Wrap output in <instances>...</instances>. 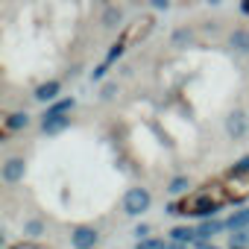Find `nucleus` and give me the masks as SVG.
<instances>
[{"mask_svg": "<svg viewBox=\"0 0 249 249\" xmlns=\"http://www.w3.org/2000/svg\"><path fill=\"white\" fill-rule=\"evenodd\" d=\"M226 199H229V196H211V191H202V194L188 196L182 205H170L167 211H170V214H196V217H208V214H214Z\"/></svg>", "mask_w": 249, "mask_h": 249, "instance_id": "f257e3e1", "label": "nucleus"}, {"mask_svg": "<svg viewBox=\"0 0 249 249\" xmlns=\"http://www.w3.org/2000/svg\"><path fill=\"white\" fill-rule=\"evenodd\" d=\"M147 234H150V226H144V223H141V226L135 229V237H138V240H144Z\"/></svg>", "mask_w": 249, "mask_h": 249, "instance_id": "5701e85b", "label": "nucleus"}, {"mask_svg": "<svg viewBox=\"0 0 249 249\" xmlns=\"http://www.w3.org/2000/svg\"><path fill=\"white\" fill-rule=\"evenodd\" d=\"M138 249H167L164 240H138Z\"/></svg>", "mask_w": 249, "mask_h": 249, "instance_id": "6ab92c4d", "label": "nucleus"}, {"mask_svg": "<svg viewBox=\"0 0 249 249\" xmlns=\"http://www.w3.org/2000/svg\"><path fill=\"white\" fill-rule=\"evenodd\" d=\"M114 91H117V85H114V82H108V85H103L100 97H103V100H111V97H114Z\"/></svg>", "mask_w": 249, "mask_h": 249, "instance_id": "412c9836", "label": "nucleus"}, {"mask_svg": "<svg viewBox=\"0 0 249 249\" xmlns=\"http://www.w3.org/2000/svg\"><path fill=\"white\" fill-rule=\"evenodd\" d=\"M229 44L237 50V53H249V30H234L229 36Z\"/></svg>", "mask_w": 249, "mask_h": 249, "instance_id": "1a4fd4ad", "label": "nucleus"}, {"mask_svg": "<svg viewBox=\"0 0 249 249\" xmlns=\"http://www.w3.org/2000/svg\"><path fill=\"white\" fill-rule=\"evenodd\" d=\"M170 237H173V240H179V243H191V240H196V229H188V226H176V229L170 231Z\"/></svg>", "mask_w": 249, "mask_h": 249, "instance_id": "f8f14e48", "label": "nucleus"}, {"mask_svg": "<svg viewBox=\"0 0 249 249\" xmlns=\"http://www.w3.org/2000/svg\"><path fill=\"white\" fill-rule=\"evenodd\" d=\"M226 132H229L231 138H240V135L246 132V117H243V111L229 114V120H226Z\"/></svg>", "mask_w": 249, "mask_h": 249, "instance_id": "0eeeda50", "label": "nucleus"}, {"mask_svg": "<svg viewBox=\"0 0 249 249\" xmlns=\"http://www.w3.org/2000/svg\"><path fill=\"white\" fill-rule=\"evenodd\" d=\"M73 106H76V100H73V97H65V100H59V103H53V106H50L47 111H56V114H68V111H71Z\"/></svg>", "mask_w": 249, "mask_h": 249, "instance_id": "2eb2a0df", "label": "nucleus"}, {"mask_svg": "<svg viewBox=\"0 0 249 249\" xmlns=\"http://www.w3.org/2000/svg\"><path fill=\"white\" fill-rule=\"evenodd\" d=\"M231 173H249V156H243V159L231 167Z\"/></svg>", "mask_w": 249, "mask_h": 249, "instance_id": "aec40b11", "label": "nucleus"}, {"mask_svg": "<svg viewBox=\"0 0 249 249\" xmlns=\"http://www.w3.org/2000/svg\"><path fill=\"white\" fill-rule=\"evenodd\" d=\"M30 123V114L27 111H15V114H9V120H6V129H24Z\"/></svg>", "mask_w": 249, "mask_h": 249, "instance_id": "ddd939ff", "label": "nucleus"}, {"mask_svg": "<svg viewBox=\"0 0 249 249\" xmlns=\"http://www.w3.org/2000/svg\"><path fill=\"white\" fill-rule=\"evenodd\" d=\"M123 50H126V44H123V41L111 44V50H108V62H117V59L123 56Z\"/></svg>", "mask_w": 249, "mask_h": 249, "instance_id": "f3484780", "label": "nucleus"}, {"mask_svg": "<svg viewBox=\"0 0 249 249\" xmlns=\"http://www.w3.org/2000/svg\"><path fill=\"white\" fill-rule=\"evenodd\" d=\"M15 249H41V246H36V243H21V246H15Z\"/></svg>", "mask_w": 249, "mask_h": 249, "instance_id": "bb28decb", "label": "nucleus"}, {"mask_svg": "<svg viewBox=\"0 0 249 249\" xmlns=\"http://www.w3.org/2000/svg\"><path fill=\"white\" fill-rule=\"evenodd\" d=\"M27 231H30V234H38V231H41V223H38V220L27 223Z\"/></svg>", "mask_w": 249, "mask_h": 249, "instance_id": "b1692460", "label": "nucleus"}, {"mask_svg": "<svg viewBox=\"0 0 249 249\" xmlns=\"http://www.w3.org/2000/svg\"><path fill=\"white\" fill-rule=\"evenodd\" d=\"M167 191H170V194H185V191H188V179H185V176H176Z\"/></svg>", "mask_w": 249, "mask_h": 249, "instance_id": "dca6fc26", "label": "nucleus"}, {"mask_svg": "<svg viewBox=\"0 0 249 249\" xmlns=\"http://www.w3.org/2000/svg\"><path fill=\"white\" fill-rule=\"evenodd\" d=\"M173 41H176V44H185V41H191V33H188V30H179V33L173 36Z\"/></svg>", "mask_w": 249, "mask_h": 249, "instance_id": "4be33fe9", "label": "nucleus"}, {"mask_svg": "<svg viewBox=\"0 0 249 249\" xmlns=\"http://www.w3.org/2000/svg\"><path fill=\"white\" fill-rule=\"evenodd\" d=\"M167 249H185V246H182V243H179V240H176V246H167Z\"/></svg>", "mask_w": 249, "mask_h": 249, "instance_id": "c756f323", "label": "nucleus"}, {"mask_svg": "<svg viewBox=\"0 0 249 249\" xmlns=\"http://www.w3.org/2000/svg\"><path fill=\"white\" fill-rule=\"evenodd\" d=\"M220 229H223V223H217V220H211V223H202V226L196 229V240H208V237H214Z\"/></svg>", "mask_w": 249, "mask_h": 249, "instance_id": "9b49d317", "label": "nucleus"}, {"mask_svg": "<svg viewBox=\"0 0 249 249\" xmlns=\"http://www.w3.org/2000/svg\"><path fill=\"white\" fill-rule=\"evenodd\" d=\"M103 73H106V65H100V68H94V71H91V79H103Z\"/></svg>", "mask_w": 249, "mask_h": 249, "instance_id": "a878e982", "label": "nucleus"}, {"mask_svg": "<svg viewBox=\"0 0 249 249\" xmlns=\"http://www.w3.org/2000/svg\"><path fill=\"white\" fill-rule=\"evenodd\" d=\"M59 88H62V85H59L56 79H50V82H44V85H38V88H36V100H38V103H47V100H56V94H59Z\"/></svg>", "mask_w": 249, "mask_h": 249, "instance_id": "6e6552de", "label": "nucleus"}, {"mask_svg": "<svg viewBox=\"0 0 249 249\" xmlns=\"http://www.w3.org/2000/svg\"><path fill=\"white\" fill-rule=\"evenodd\" d=\"M24 170H27V167H24V159H9V161L3 164V179H6L9 185H12V182H21V179H24Z\"/></svg>", "mask_w": 249, "mask_h": 249, "instance_id": "423d86ee", "label": "nucleus"}, {"mask_svg": "<svg viewBox=\"0 0 249 249\" xmlns=\"http://www.w3.org/2000/svg\"><path fill=\"white\" fill-rule=\"evenodd\" d=\"M246 240H249V231H246V229H237V231L231 234V246H243Z\"/></svg>", "mask_w": 249, "mask_h": 249, "instance_id": "a211bd4d", "label": "nucleus"}, {"mask_svg": "<svg viewBox=\"0 0 249 249\" xmlns=\"http://www.w3.org/2000/svg\"><path fill=\"white\" fill-rule=\"evenodd\" d=\"M243 12H246V15H249V0H243Z\"/></svg>", "mask_w": 249, "mask_h": 249, "instance_id": "c85d7f7f", "label": "nucleus"}, {"mask_svg": "<svg viewBox=\"0 0 249 249\" xmlns=\"http://www.w3.org/2000/svg\"><path fill=\"white\" fill-rule=\"evenodd\" d=\"M156 9H170V0H150Z\"/></svg>", "mask_w": 249, "mask_h": 249, "instance_id": "393cba45", "label": "nucleus"}, {"mask_svg": "<svg viewBox=\"0 0 249 249\" xmlns=\"http://www.w3.org/2000/svg\"><path fill=\"white\" fill-rule=\"evenodd\" d=\"M150 202H153V196H150L147 188H132V191H126V196H123V211L129 217H138V214H144L150 208Z\"/></svg>", "mask_w": 249, "mask_h": 249, "instance_id": "f03ea898", "label": "nucleus"}, {"mask_svg": "<svg viewBox=\"0 0 249 249\" xmlns=\"http://www.w3.org/2000/svg\"><path fill=\"white\" fill-rule=\"evenodd\" d=\"M71 243H73L76 249H94V246H97V231L88 229V226H79V229L71 234Z\"/></svg>", "mask_w": 249, "mask_h": 249, "instance_id": "20e7f679", "label": "nucleus"}, {"mask_svg": "<svg viewBox=\"0 0 249 249\" xmlns=\"http://www.w3.org/2000/svg\"><path fill=\"white\" fill-rule=\"evenodd\" d=\"M71 123V117H65V114H56V111H44V120H41V129L47 132V135H56V132H62L65 126Z\"/></svg>", "mask_w": 249, "mask_h": 249, "instance_id": "39448f33", "label": "nucleus"}, {"mask_svg": "<svg viewBox=\"0 0 249 249\" xmlns=\"http://www.w3.org/2000/svg\"><path fill=\"white\" fill-rule=\"evenodd\" d=\"M231 231H237V229H243V226H249V208H240V211H234L231 217H229V223H226Z\"/></svg>", "mask_w": 249, "mask_h": 249, "instance_id": "9d476101", "label": "nucleus"}, {"mask_svg": "<svg viewBox=\"0 0 249 249\" xmlns=\"http://www.w3.org/2000/svg\"><path fill=\"white\" fill-rule=\"evenodd\" d=\"M231 249H243V246H231Z\"/></svg>", "mask_w": 249, "mask_h": 249, "instance_id": "7c9ffc66", "label": "nucleus"}, {"mask_svg": "<svg viewBox=\"0 0 249 249\" xmlns=\"http://www.w3.org/2000/svg\"><path fill=\"white\" fill-rule=\"evenodd\" d=\"M150 30H153V18H138L126 33H123V44H132V41H138V38H147L150 36Z\"/></svg>", "mask_w": 249, "mask_h": 249, "instance_id": "7ed1b4c3", "label": "nucleus"}, {"mask_svg": "<svg viewBox=\"0 0 249 249\" xmlns=\"http://www.w3.org/2000/svg\"><path fill=\"white\" fill-rule=\"evenodd\" d=\"M199 249H217L214 243H205V240H199Z\"/></svg>", "mask_w": 249, "mask_h": 249, "instance_id": "cd10ccee", "label": "nucleus"}, {"mask_svg": "<svg viewBox=\"0 0 249 249\" xmlns=\"http://www.w3.org/2000/svg\"><path fill=\"white\" fill-rule=\"evenodd\" d=\"M120 18H123V12H120L117 6H111V9H106V15H103V27H117Z\"/></svg>", "mask_w": 249, "mask_h": 249, "instance_id": "4468645a", "label": "nucleus"}]
</instances>
